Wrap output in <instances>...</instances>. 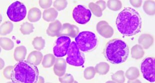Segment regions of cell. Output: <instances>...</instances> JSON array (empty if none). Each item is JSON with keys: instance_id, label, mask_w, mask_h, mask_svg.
<instances>
[{"instance_id": "1", "label": "cell", "mask_w": 155, "mask_h": 83, "mask_svg": "<svg viewBox=\"0 0 155 83\" xmlns=\"http://www.w3.org/2000/svg\"><path fill=\"white\" fill-rule=\"evenodd\" d=\"M116 26L123 35L132 36L141 31L142 19L139 13L132 8L124 9L117 18Z\"/></svg>"}, {"instance_id": "2", "label": "cell", "mask_w": 155, "mask_h": 83, "mask_svg": "<svg viewBox=\"0 0 155 83\" xmlns=\"http://www.w3.org/2000/svg\"><path fill=\"white\" fill-rule=\"evenodd\" d=\"M14 83H36L39 81V70L37 66L26 61H19L11 73Z\"/></svg>"}, {"instance_id": "3", "label": "cell", "mask_w": 155, "mask_h": 83, "mask_svg": "<svg viewBox=\"0 0 155 83\" xmlns=\"http://www.w3.org/2000/svg\"><path fill=\"white\" fill-rule=\"evenodd\" d=\"M104 54L110 63L120 64L126 61L129 54V48L126 42L119 39H115L107 44Z\"/></svg>"}, {"instance_id": "4", "label": "cell", "mask_w": 155, "mask_h": 83, "mask_svg": "<svg viewBox=\"0 0 155 83\" xmlns=\"http://www.w3.org/2000/svg\"><path fill=\"white\" fill-rule=\"evenodd\" d=\"M75 42L81 51L89 52L96 47L98 44V38L94 32L82 31L76 37Z\"/></svg>"}, {"instance_id": "5", "label": "cell", "mask_w": 155, "mask_h": 83, "mask_svg": "<svg viewBox=\"0 0 155 83\" xmlns=\"http://www.w3.org/2000/svg\"><path fill=\"white\" fill-rule=\"evenodd\" d=\"M7 14L12 21L20 22L26 17L27 8L26 6L20 2H15L8 8Z\"/></svg>"}, {"instance_id": "6", "label": "cell", "mask_w": 155, "mask_h": 83, "mask_svg": "<svg viewBox=\"0 0 155 83\" xmlns=\"http://www.w3.org/2000/svg\"><path fill=\"white\" fill-rule=\"evenodd\" d=\"M67 54L66 61L68 64L75 67L83 66L85 61V57L81 53L76 42H71Z\"/></svg>"}, {"instance_id": "7", "label": "cell", "mask_w": 155, "mask_h": 83, "mask_svg": "<svg viewBox=\"0 0 155 83\" xmlns=\"http://www.w3.org/2000/svg\"><path fill=\"white\" fill-rule=\"evenodd\" d=\"M141 71L146 80L151 83L155 82V60L154 57H148L141 64Z\"/></svg>"}, {"instance_id": "8", "label": "cell", "mask_w": 155, "mask_h": 83, "mask_svg": "<svg viewBox=\"0 0 155 83\" xmlns=\"http://www.w3.org/2000/svg\"><path fill=\"white\" fill-rule=\"evenodd\" d=\"M71 43L70 38L66 36H62L58 38L56 45L53 48L54 54L57 57H65Z\"/></svg>"}, {"instance_id": "9", "label": "cell", "mask_w": 155, "mask_h": 83, "mask_svg": "<svg viewBox=\"0 0 155 83\" xmlns=\"http://www.w3.org/2000/svg\"><path fill=\"white\" fill-rule=\"evenodd\" d=\"M92 13L89 9L79 5L74 8L73 11V17L74 20L80 24H85L90 20Z\"/></svg>"}]
</instances>
